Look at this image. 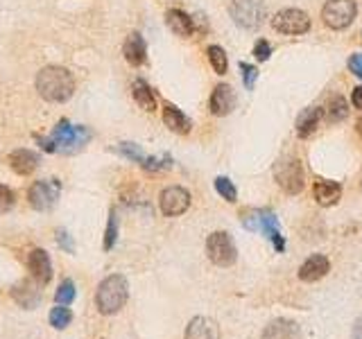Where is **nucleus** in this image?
Masks as SVG:
<instances>
[{
  "instance_id": "obj_18",
  "label": "nucleus",
  "mask_w": 362,
  "mask_h": 339,
  "mask_svg": "<svg viewBox=\"0 0 362 339\" xmlns=\"http://www.w3.org/2000/svg\"><path fill=\"white\" fill-rule=\"evenodd\" d=\"M315 199L319 206H324V209H328V206H335L339 199H342V185H339L337 181H326V179H319L315 183Z\"/></svg>"
},
{
  "instance_id": "obj_33",
  "label": "nucleus",
  "mask_w": 362,
  "mask_h": 339,
  "mask_svg": "<svg viewBox=\"0 0 362 339\" xmlns=\"http://www.w3.org/2000/svg\"><path fill=\"white\" fill-rule=\"evenodd\" d=\"M118 152H120L123 156L132 159V161H136V163H143V161H145L143 149L138 147V145H134V143H120V145H118Z\"/></svg>"
},
{
  "instance_id": "obj_26",
  "label": "nucleus",
  "mask_w": 362,
  "mask_h": 339,
  "mask_svg": "<svg viewBox=\"0 0 362 339\" xmlns=\"http://www.w3.org/2000/svg\"><path fill=\"white\" fill-rule=\"evenodd\" d=\"M206 54H208V61H211V66H213V70H216L218 75H225V73L229 70L227 52L222 50L220 46H208Z\"/></svg>"
},
{
  "instance_id": "obj_17",
  "label": "nucleus",
  "mask_w": 362,
  "mask_h": 339,
  "mask_svg": "<svg viewBox=\"0 0 362 339\" xmlns=\"http://www.w3.org/2000/svg\"><path fill=\"white\" fill-rule=\"evenodd\" d=\"M261 339H301V331L290 319H274L263 331Z\"/></svg>"
},
{
  "instance_id": "obj_13",
  "label": "nucleus",
  "mask_w": 362,
  "mask_h": 339,
  "mask_svg": "<svg viewBox=\"0 0 362 339\" xmlns=\"http://www.w3.org/2000/svg\"><path fill=\"white\" fill-rule=\"evenodd\" d=\"M236 109V91L229 84H218L211 95V113L213 116H229Z\"/></svg>"
},
{
  "instance_id": "obj_12",
  "label": "nucleus",
  "mask_w": 362,
  "mask_h": 339,
  "mask_svg": "<svg viewBox=\"0 0 362 339\" xmlns=\"http://www.w3.org/2000/svg\"><path fill=\"white\" fill-rule=\"evenodd\" d=\"M41 285H44V283H39L35 276H32L23 283H18V285L12 290V299L25 310L37 308L41 301Z\"/></svg>"
},
{
  "instance_id": "obj_25",
  "label": "nucleus",
  "mask_w": 362,
  "mask_h": 339,
  "mask_svg": "<svg viewBox=\"0 0 362 339\" xmlns=\"http://www.w3.org/2000/svg\"><path fill=\"white\" fill-rule=\"evenodd\" d=\"M326 118H328V123H331V125H339L349 118V102L344 100L342 95H333L331 97V102H328V106H326Z\"/></svg>"
},
{
  "instance_id": "obj_14",
  "label": "nucleus",
  "mask_w": 362,
  "mask_h": 339,
  "mask_svg": "<svg viewBox=\"0 0 362 339\" xmlns=\"http://www.w3.org/2000/svg\"><path fill=\"white\" fill-rule=\"evenodd\" d=\"M328 271H331V260L322 254H315L299 267V278L304 283H317V281H322Z\"/></svg>"
},
{
  "instance_id": "obj_30",
  "label": "nucleus",
  "mask_w": 362,
  "mask_h": 339,
  "mask_svg": "<svg viewBox=\"0 0 362 339\" xmlns=\"http://www.w3.org/2000/svg\"><path fill=\"white\" fill-rule=\"evenodd\" d=\"M216 190H218V195H222V199H227L229 204H233V202L238 199L236 185H233V181L227 179V177H218L216 179Z\"/></svg>"
},
{
  "instance_id": "obj_8",
  "label": "nucleus",
  "mask_w": 362,
  "mask_h": 339,
  "mask_svg": "<svg viewBox=\"0 0 362 339\" xmlns=\"http://www.w3.org/2000/svg\"><path fill=\"white\" fill-rule=\"evenodd\" d=\"M358 5L356 0H328L322 9L324 23L331 30H347L356 20Z\"/></svg>"
},
{
  "instance_id": "obj_9",
  "label": "nucleus",
  "mask_w": 362,
  "mask_h": 339,
  "mask_svg": "<svg viewBox=\"0 0 362 339\" xmlns=\"http://www.w3.org/2000/svg\"><path fill=\"white\" fill-rule=\"evenodd\" d=\"M61 195V185L57 179H48V181H37L30 185L27 190V202L32 209L37 211H50L52 206L57 204Z\"/></svg>"
},
{
  "instance_id": "obj_10",
  "label": "nucleus",
  "mask_w": 362,
  "mask_h": 339,
  "mask_svg": "<svg viewBox=\"0 0 362 339\" xmlns=\"http://www.w3.org/2000/svg\"><path fill=\"white\" fill-rule=\"evenodd\" d=\"M272 27L281 32V35H306L311 30V16L301 12V9H281L272 18Z\"/></svg>"
},
{
  "instance_id": "obj_11",
  "label": "nucleus",
  "mask_w": 362,
  "mask_h": 339,
  "mask_svg": "<svg viewBox=\"0 0 362 339\" xmlns=\"http://www.w3.org/2000/svg\"><path fill=\"white\" fill-rule=\"evenodd\" d=\"M158 206H161V213L166 217H177L184 215L190 209V192L181 185H170L158 197Z\"/></svg>"
},
{
  "instance_id": "obj_7",
  "label": "nucleus",
  "mask_w": 362,
  "mask_h": 339,
  "mask_svg": "<svg viewBox=\"0 0 362 339\" xmlns=\"http://www.w3.org/2000/svg\"><path fill=\"white\" fill-rule=\"evenodd\" d=\"M206 254L211 258L213 265L218 267H231L238 258L236 245H233V238L225 231H216L211 233L206 240Z\"/></svg>"
},
{
  "instance_id": "obj_37",
  "label": "nucleus",
  "mask_w": 362,
  "mask_h": 339,
  "mask_svg": "<svg viewBox=\"0 0 362 339\" xmlns=\"http://www.w3.org/2000/svg\"><path fill=\"white\" fill-rule=\"evenodd\" d=\"M349 70L356 75V78H362V52H356L349 57Z\"/></svg>"
},
{
  "instance_id": "obj_20",
  "label": "nucleus",
  "mask_w": 362,
  "mask_h": 339,
  "mask_svg": "<svg viewBox=\"0 0 362 339\" xmlns=\"http://www.w3.org/2000/svg\"><path fill=\"white\" fill-rule=\"evenodd\" d=\"M9 166H12L16 174H23L25 177V174H32L39 168V156L30 149H16L9 154Z\"/></svg>"
},
{
  "instance_id": "obj_5",
  "label": "nucleus",
  "mask_w": 362,
  "mask_h": 339,
  "mask_svg": "<svg viewBox=\"0 0 362 339\" xmlns=\"http://www.w3.org/2000/svg\"><path fill=\"white\" fill-rule=\"evenodd\" d=\"M274 179L276 183L281 185L283 192L287 195H299L306 185V177H304V168L301 163L292 159V156H285L274 166Z\"/></svg>"
},
{
  "instance_id": "obj_36",
  "label": "nucleus",
  "mask_w": 362,
  "mask_h": 339,
  "mask_svg": "<svg viewBox=\"0 0 362 339\" xmlns=\"http://www.w3.org/2000/svg\"><path fill=\"white\" fill-rule=\"evenodd\" d=\"M57 242H59V247L63 251H68V254H73V251H75V245H73V240L66 233V228H59V231H57Z\"/></svg>"
},
{
  "instance_id": "obj_32",
  "label": "nucleus",
  "mask_w": 362,
  "mask_h": 339,
  "mask_svg": "<svg viewBox=\"0 0 362 339\" xmlns=\"http://www.w3.org/2000/svg\"><path fill=\"white\" fill-rule=\"evenodd\" d=\"M240 73H242V80H244V89L251 91L254 84H256V80H258V68H256V66H251V63L240 61Z\"/></svg>"
},
{
  "instance_id": "obj_34",
  "label": "nucleus",
  "mask_w": 362,
  "mask_h": 339,
  "mask_svg": "<svg viewBox=\"0 0 362 339\" xmlns=\"http://www.w3.org/2000/svg\"><path fill=\"white\" fill-rule=\"evenodd\" d=\"M14 204H16V195H14V190L0 183V213H7Z\"/></svg>"
},
{
  "instance_id": "obj_24",
  "label": "nucleus",
  "mask_w": 362,
  "mask_h": 339,
  "mask_svg": "<svg viewBox=\"0 0 362 339\" xmlns=\"http://www.w3.org/2000/svg\"><path fill=\"white\" fill-rule=\"evenodd\" d=\"M132 93H134L136 104L141 106V109H145V111H154V109H156V97H154V93H152L150 86H147L143 80H136V82H134Z\"/></svg>"
},
{
  "instance_id": "obj_4",
  "label": "nucleus",
  "mask_w": 362,
  "mask_h": 339,
  "mask_svg": "<svg viewBox=\"0 0 362 339\" xmlns=\"http://www.w3.org/2000/svg\"><path fill=\"white\" fill-rule=\"evenodd\" d=\"M242 224L244 228H249L254 233H261L270 240L274 245L276 251H285V240L281 235V228H279V220L270 209H263V211H247L242 217Z\"/></svg>"
},
{
  "instance_id": "obj_15",
  "label": "nucleus",
  "mask_w": 362,
  "mask_h": 339,
  "mask_svg": "<svg viewBox=\"0 0 362 339\" xmlns=\"http://www.w3.org/2000/svg\"><path fill=\"white\" fill-rule=\"evenodd\" d=\"M184 339H220V326L211 316H195L186 326Z\"/></svg>"
},
{
  "instance_id": "obj_28",
  "label": "nucleus",
  "mask_w": 362,
  "mask_h": 339,
  "mask_svg": "<svg viewBox=\"0 0 362 339\" xmlns=\"http://www.w3.org/2000/svg\"><path fill=\"white\" fill-rule=\"evenodd\" d=\"M70 321H73V312L68 308H63V305H57V308L50 310V326L57 328V331H63Z\"/></svg>"
},
{
  "instance_id": "obj_38",
  "label": "nucleus",
  "mask_w": 362,
  "mask_h": 339,
  "mask_svg": "<svg viewBox=\"0 0 362 339\" xmlns=\"http://www.w3.org/2000/svg\"><path fill=\"white\" fill-rule=\"evenodd\" d=\"M351 104L356 109H362V86H358V89H354V93H351Z\"/></svg>"
},
{
  "instance_id": "obj_23",
  "label": "nucleus",
  "mask_w": 362,
  "mask_h": 339,
  "mask_svg": "<svg viewBox=\"0 0 362 339\" xmlns=\"http://www.w3.org/2000/svg\"><path fill=\"white\" fill-rule=\"evenodd\" d=\"M319 120H322V109H319V106H313V109H306V111H301V116L297 118V134H299V138L313 136L317 131V127H319Z\"/></svg>"
},
{
  "instance_id": "obj_21",
  "label": "nucleus",
  "mask_w": 362,
  "mask_h": 339,
  "mask_svg": "<svg viewBox=\"0 0 362 339\" xmlns=\"http://www.w3.org/2000/svg\"><path fill=\"white\" fill-rule=\"evenodd\" d=\"M166 23H168V27L173 30L177 37H190L195 32L193 18H190L186 12H181V9H168Z\"/></svg>"
},
{
  "instance_id": "obj_31",
  "label": "nucleus",
  "mask_w": 362,
  "mask_h": 339,
  "mask_svg": "<svg viewBox=\"0 0 362 339\" xmlns=\"http://www.w3.org/2000/svg\"><path fill=\"white\" fill-rule=\"evenodd\" d=\"M141 166L147 172H158V170H170L173 163H170V156H150V159H145Z\"/></svg>"
},
{
  "instance_id": "obj_22",
  "label": "nucleus",
  "mask_w": 362,
  "mask_h": 339,
  "mask_svg": "<svg viewBox=\"0 0 362 339\" xmlns=\"http://www.w3.org/2000/svg\"><path fill=\"white\" fill-rule=\"evenodd\" d=\"M163 123L170 131H175V134H190V120L186 118V113H181L175 104H166L163 106Z\"/></svg>"
},
{
  "instance_id": "obj_27",
  "label": "nucleus",
  "mask_w": 362,
  "mask_h": 339,
  "mask_svg": "<svg viewBox=\"0 0 362 339\" xmlns=\"http://www.w3.org/2000/svg\"><path fill=\"white\" fill-rule=\"evenodd\" d=\"M75 297H77L75 283H73L70 278L61 281V283H59V288H57V292H55V299H57V303H59V305H68V303L75 301Z\"/></svg>"
},
{
  "instance_id": "obj_3",
  "label": "nucleus",
  "mask_w": 362,
  "mask_h": 339,
  "mask_svg": "<svg viewBox=\"0 0 362 339\" xmlns=\"http://www.w3.org/2000/svg\"><path fill=\"white\" fill-rule=\"evenodd\" d=\"M127 299H130V285H127V278L120 274H111L106 276L95 292V305L102 314H116L125 308Z\"/></svg>"
},
{
  "instance_id": "obj_29",
  "label": "nucleus",
  "mask_w": 362,
  "mask_h": 339,
  "mask_svg": "<svg viewBox=\"0 0 362 339\" xmlns=\"http://www.w3.org/2000/svg\"><path fill=\"white\" fill-rule=\"evenodd\" d=\"M116 240H118V215L116 211L109 213V222H106V231H104V251H111Z\"/></svg>"
},
{
  "instance_id": "obj_2",
  "label": "nucleus",
  "mask_w": 362,
  "mask_h": 339,
  "mask_svg": "<svg viewBox=\"0 0 362 339\" xmlns=\"http://www.w3.org/2000/svg\"><path fill=\"white\" fill-rule=\"evenodd\" d=\"M91 140V131L87 127H73L68 120H59L48 138H37V143L46 152H61V154H73L82 149Z\"/></svg>"
},
{
  "instance_id": "obj_39",
  "label": "nucleus",
  "mask_w": 362,
  "mask_h": 339,
  "mask_svg": "<svg viewBox=\"0 0 362 339\" xmlns=\"http://www.w3.org/2000/svg\"><path fill=\"white\" fill-rule=\"evenodd\" d=\"M354 339H362V316L354 323Z\"/></svg>"
},
{
  "instance_id": "obj_16",
  "label": "nucleus",
  "mask_w": 362,
  "mask_h": 339,
  "mask_svg": "<svg viewBox=\"0 0 362 339\" xmlns=\"http://www.w3.org/2000/svg\"><path fill=\"white\" fill-rule=\"evenodd\" d=\"M27 267L32 271V276H35L39 283H50L52 278V262H50V256H48V251L44 249H35L30 254L27 258Z\"/></svg>"
},
{
  "instance_id": "obj_40",
  "label": "nucleus",
  "mask_w": 362,
  "mask_h": 339,
  "mask_svg": "<svg viewBox=\"0 0 362 339\" xmlns=\"http://www.w3.org/2000/svg\"><path fill=\"white\" fill-rule=\"evenodd\" d=\"M356 129H358V134L362 136V116H360V118L356 120Z\"/></svg>"
},
{
  "instance_id": "obj_6",
  "label": "nucleus",
  "mask_w": 362,
  "mask_h": 339,
  "mask_svg": "<svg viewBox=\"0 0 362 339\" xmlns=\"http://www.w3.org/2000/svg\"><path fill=\"white\" fill-rule=\"evenodd\" d=\"M229 14L236 25L244 30H256L265 18V5L263 0H231Z\"/></svg>"
},
{
  "instance_id": "obj_35",
  "label": "nucleus",
  "mask_w": 362,
  "mask_h": 339,
  "mask_svg": "<svg viewBox=\"0 0 362 339\" xmlns=\"http://www.w3.org/2000/svg\"><path fill=\"white\" fill-rule=\"evenodd\" d=\"M272 54V46L265 39H258L256 46H254V57H256L258 61H268Z\"/></svg>"
},
{
  "instance_id": "obj_19",
  "label": "nucleus",
  "mask_w": 362,
  "mask_h": 339,
  "mask_svg": "<svg viewBox=\"0 0 362 339\" xmlns=\"http://www.w3.org/2000/svg\"><path fill=\"white\" fill-rule=\"evenodd\" d=\"M123 54H125V59L130 61L132 66H143L145 63V59H147V48H145L143 37L138 35V32H132V35L127 37L125 46H123Z\"/></svg>"
},
{
  "instance_id": "obj_1",
  "label": "nucleus",
  "mask_w": 362,
  "mask_h": 339,
  "mask_svg": "<svg viewBox=\"0 0 362 339\" xmlns=\"http://www.w3.org/2000/svg\"><path fill=\"white\" fill-rule=\"evenodd\" d=\"M37 91L46 102H66L75 93V78L63 66H46L37 75Z\"/></svg>"
}]
</instances>
